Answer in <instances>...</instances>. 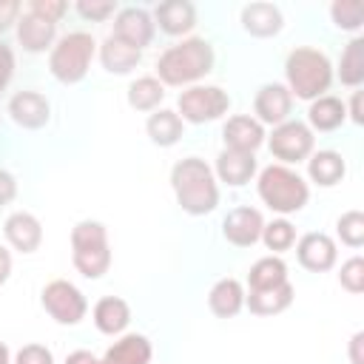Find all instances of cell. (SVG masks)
<instances>
[{
    "label": "cell",
    "instance_id": "cell-12",
    "mask_svg": "<svg viewBox=\"0 0 364 364\" xmlns=\"http://www.w3.org/2000/svg\"><path fill=\"white\" fill-rule=\"evenodd\" d=\"M290 108H293V97L287 91V85H279V82H267L256 91V100H253V111H256V119L262 125H282L287 122L290 117Z\"/></svg>",
    "mask_w": 364,
    "mask_h": 364
},
{
    "label": "cell",
    "instance_id": "cell-24",
    "mask_svg": "<svg viewBox=\"0 0 364 364\" xmlns=\"http://www.w3.org/2000/svg\"><path fill=\"white\" fill-rule=\"evenodd\" d=\"M139 60H142V51L117 40L114 34L100 46V63L108 74H131L139 65Z\"/></svg>",
    "mask_w": 364,
    "mask_h": 364
},
{
    "label": "cell",
    "instance_id": "cell-19",
    "mask_svg": "<svg viewBox=\"0 0 364 364\" xmlns=\"http://www.w3.org/2000/svg\"><path fill=\"white\" fill-rule=\"evenodd\" d=\"M154 17H156L159 28H162L165 34H171V37L188 34V31L196 26V9H193V3H188V0H165V3L156 6Z\"/></svg>",
    "mask_w": 364,
    "mask_h": 364
},
{
    "label": "cell",
    "instance_id": "cell-40",
    "mask_svg": "<svg viewBox=\"0 0 364 364\" xmlns=\"http://www.w3.org/2000/svg\"><path fill=\"white\" fill-rule=\"evenodd\" d=\"M17 20H20V3L17 0H0V31H6Z\"/></svg>",
    "mask_w": 364,
    "mask_h": 364
},
{
    "label": "cell",
    "instance_id": "cell-4",
    "mask_svg": "<svg viewBox=\"0 0 364 364\" xmlns=\"http://www.w3.org/2000/svg\"><path fill=\"white\" fill-rule=\"evenodd\" d=\"M256 188H259V199L276 213H296L310 199L307 182L287 165H267L259 173Z\"/></svg>",
    "mask_w": 364,
    "mask_h": 364
},
{
    "label": "cell",
    "instance_id": "cell-29",
    "mask_svg": "<svg viewBox=\"0 0 364 364\" xmlns=\"http://www.w3.org/2000/svg\"><path fill=\"white\" fill-rule=\"evenodd\" d=\"M287 282V264L279 256H264L259 259L250 273H247V287L250 290H270Z\"/></svg>",
    "mask_w": 364,
    "mask_h": 364
},
{
    "label": "cell",
    "instance_id": "cell-1",
    "mask_svg": "<svg viewBox=\"0 0 364 364\" xmlns=\"http://www.w3.org/2000/svg\"><path fill=\"white\" fill-rule=\"evenodd\" d=\"M171 188L176 202L191 216H205L219 205V185L210 165L199 156H185L171 168Z\"/></svg>",
    "mask_w": 364,
    "mask_h": 364
},
{
    "label": "cell",
    "instance_id": "cell-46",
    "mask_svg": "<svg viewBox=\"0 0 364 364\" xmlns=\"http://www.w3.org/2000/svg\"><path fill=\"white\" fill-rule=\"evenodd\" d=\"M0 364H9V347L0 341Z\"/></svg>",
    "mask_w": 364,
    "mask_h": 364
},
{
    "label": "cell",
    "instance_id": "cell-30",
    "mask_svg": "<svg viewBox=\"0 0 364 364\" xmlns=\"http://www.w3.org/2000/svg\"><path fill=\"white\" fill-rule=\"evenodd\" d=\"M338 80H341V85H350V88H358L364 82V40L361 37H353L347 43V48L341 51Z\"/></svg>",
    "mask_w": 364,
    "mask_h": 364
},
{
    "label": "cell",
    "instance_id": "cell-21",
    "mask_svg": "<svg viewBox=\"0 0 364 364\" xmlns=\"http://www.w3.org/2000/svg\"><path fill=\"white\" fill-rule=\"evenodd\" d=\"M151 355H154L151 341L139 333H128L105 350L102 364H151Z\"/></svg>",
    "mask_w": 364,
    "mask_h": 364
},
{
    "label": "cell",
    "instance_id": "cell-25",
    "mask_svg": "<svg viewBox=\"0 0 364 364\" xmlns=\"http://www.w3.org/2000/svg\"><path fill=\"white\" fill-rule=\"evenodd\" d=\"M245 304L256 316H276L293 304V284L284 282L270 290H250V293H245Z\"/></svg>",
    "mask_w": 364,
    "mask_h": 364
},
{
    "label": "cell",
    "instance_id": "cell-9",
    "mask_svg": "<svg viewBox=\"0 0 364 364\" xmlns=\"http://www.w3.org/2000/svg\"><path fill=\"white\" fill-rule=\"evenodd\" d=\"M313 131L310 125L299 122V119H287L282 125L273 128V134L267 136V148L270 154L279 159V165H293V162H301L313 154Z\"/></svg>",
    "mask_w": 364,
    "mask_h": 364
},
{
    "label": "cell",
    "instance_id": "cell-2",
    "mask_svg": "<svg viewBox=\"0 0 364 364\" xmlns=\"http://www.w3.org/2000/svg\"><path fill=\"white\" fill-rule=\"evenodd\" d=\"M213 68V46L202 37H188L165 48L156 60V74L162 85H191Z\"/></svg>",
    "mask_w": 364,
    "mask_h": 364
},
{
    "label": "cell",
    "instance_id": "cell-10",
    "mask_svg": "<svg viewBox=\"0 0 364 364\" xmlns=\"http://www.w3.org/2000/svg\"><path fill=\"white\" fill-rule=\"evenodd\" d=\"M262 228H264V219L256 208H233L225 219H222V236L236 245V247H250L262 239Z\"/></svg>",
    "mask_w": 364,
    "mask_h": 364
},
{
    "label": "cell",
    "instance_id": "cell-37",
    "mask_svg": "<svg viewBox=\"0 0 364 364\" xmlns=\"http://www.w3.org/2000/svg\"><path fill=\"white\" fill-rule=\"evenodd\" d=\"M28 11H34V14H40V17H46V20L57 23V20L68 11V6H65L63 0H31Z\"/></svg>",
    "mask_w": 364,
    "mask_h": 364
},
{
    "label": "cell",
    "instance_id": "cell-17",
    "mask_svg": "<svg viewBox=\"0 0 364 364\" xmlns=\"http://www.w3.org/2000/svg\"><path fill=\"white\" fill-rule=\"evenodd\" d=\"M54 37H57V23L40 17L34 11H23V17L17 20V40L31 54H40L48 46H54Z\"/></svg>",
    "mask_w": 364,
    "mask_h": 364
},
{
    "label": "cell",
    "instance_id": "cell-18",
    "mask_svg": "<svg viewBox=\"0 0 364 364\" xmlns=\"http://www.w3.org/2000/svg\"><path fill=\"white\" fill-rule=\"evenodd\" d=\"M256 173V156L253 154H245V151H230L225 148L219 156H216V176L219 182L230 185V188H242L253 179Z\"/></svg>",
    "mask_w": 364,
    "mask_h": 364
},
{
    "label": "cell",
    "instance_id": "cell-11",
    "mask_svg": "<svg viewBox=\"0 0 364 364\" xmlns=\"http://www.w3.org/2000/svg\"><path fill=\"white\" fill-rule=\"evenodd\" d=\"M154 26H156V23H154V17H151L145 9L128 6V9H119V11H117L114 37L142 51V48L154 40Z\"/></svg>",
    "mask_w": 364,
    "mask_h": 364
},
{
    "label": "cell",
    "instance_id": "cell-39",
    "mask_svg": "<svg viewBox=\"0 0 364 364\" xmlns=\"http://www.w3.org/2000/svg\"><path fill=\"white\" fill-rule=\"evenodd\" d=\"M11 77H14V51L6 43H0V94L9 88Z\"/></svg>",
    "mask_w": 364,
    "mask_h": 364
},
{
    "label": "cell",
    "instance_id": "cell-45",
    "mask_svg": "<svg viewBox=\"0 0 364 364\" xmlns=\"http://www.w3.org/2000/svg\"><path fill=\"white\" fill-rule=\"evenodd\" d=\"M9 273H11V253L0 245V284H6Z\"/></svg>",
    "mask_w": 364,
    "mask_h": 364
},
{
    "label": "cell",
    "instance_id": "cell-8",
    "mask_svg": "<svg viewBox=\"0 0 364 364\" xmlns=\"http://www.w3.org/2000/svg\"><path fill=\"white\" fill-rule=\"evenodd\" d=\"M228 108H230V97L219 85H191L188 91L179 94V114L185 122L193 125L213 122L222 114H228Z\"/></svg>",
    "mask_w": 364,
    "mask_h": 364
},
{
    "label": "cell",
    "instance_id": "cell-34",
    "mask_svg": "<svg viewBox=\"0 0 364 364\" xmlns=\"http://www.w3.org/2000/svg\"><path fill=\"white\" fill-rule=\"evenodd\" d=\"M336 230H338V239L347 247H361L364 245V213L361 210L341 213L338 222H336Z\"/></svg>",
    "mask_w": 364,
    "mask_h": 364
},
{
    "label": "cell",
    "instance_id": "cell-6",
    "mask_svg": "<svg viewBox=\"0 0 364 364\" xmlns=\"http://www.w3.org/2000/svg\"><path fill=\"white\" fill-rule=\"evenodd\" d=\"M94 46H97L94 37L85 34V31L65 34L51 48V57H48V68H51L54 80H60L65 85L80 82L88 74V65H91V57H94Z\"/></svg>",
    "mask_w": 364,
    "mask_h": 364
},
{
    "label": "cell",
    "instance_id": "cell-42",
    "mask_svg": "<svg viewBox=\"0 0 364 364\" xmlns=\"http://www.w3.org/2000/svg\"><path fill=\"white\" fill-rule=\"evenodd\" d=\"M361 347H364V333H355V336L350 338V361H353V364H364Z\"/></svg>",
    "mask_w": 364,
    "mask_h": 364
},
{
    "label": "cell",
    "instance_id": "cell-20",
    "mask_svg": "<svg viewBox=\"0 0 364 364\" xmlns=\"http://www.w3.org/2000/svg\"><path fill=\"white\" fill-rule=\"evenodd\" d=\"M208 307L219 318H233L245 307V287L239 279H219L208 293Z\"/></svg>",
    "mask_w": 364,
    "mask_h": 364
},
{
    "label": "cell",
    "instance_id": "cell-26",
    "mask_svg": "<svg viewBox=\"0 0 364 364\" xmlns=\"http://www.w3.org/2000/svg\"><path fill=\"white\" fill-rule=\"evenodd\" d=\"M145 131H148V136H151L154 145H159V148H171V145H176V142L182 139L185 125H182V117H179L176 111L159 108V111H154V114L148 117Z\"/></svg>",
    "mask_w": 364,
    "mask_h": 364
},
{
    "label": "cell",
    "instance_id": "cell-35",
    "mask_svg": "<svg viewBox=\"0 0 364 364\" xmlns=\"http://www.w3.org/2000/svg\"><path fill=\"white\" fill-rule=\"evenodd\" d=\"M338 282H341V287H344L347 293L358 296V293L364 290V259H361V256H353V259H347V262L341 264Z\"/></svg>",
    "mask_w": 364,
    "mask_h": 364
},
{
    "label": "cell",
    "instance_id": "cell-44",
    "mask_svg": "<svg viewBox=\"0 0 364 364\" xmlns=\"http://www.w3.org/2000/svg\"><path fill=\"white\" fill-rule=\"evenodd\" d=\"M350 119H353L355 125L364 122V114H361V91H355L353 100H350Z\"/></svg>",
    "mask_w": 364,
    "mask_h": 364
},
{
    "label": "cell",
    "instance_id": "cell-7",
    "mask_svg": "<svg viewBox=\"0 0 364 364\" xmlns=\"http://www.w3.org/2000/svg\"><path fill=\"white\" fill-rule=\"evenodd\" d=\"M40 301H43V310L57 321V324H65V327H74L85 318L88 313V301L85 296L65 279H54L43 287L40 293Z\"/></svg>",
    "mask_w": 364,
    "mask_h": 364
},
{
    "label": "cell",
    "instance_id": "cell-15",
    "mask_svg": "<svg viewBox=\"0 0 364 364\" xmlns=\"http://www.w3.org/2000/svg\"><path fill=\"white\" fill-rule=\"evenodd\" d=\"M222 139H225V148L230 151H245V154H253L262 142H264V125L247 114H236L225 122L222 128Z\"/></svg>",
    "mask_w": 364,
    "mask_h": 364
},
{
    "label": "cell",
    "instance_id": "cell-13",
    "mask_svg": "<svg viewBox=\"0 0 364 364\" xmlns=\"http://www.w3.org/2000/svg\"><path fill=\"white\" fill-rule=\"evenodd\" d=\"M296 256H299V264L310 273H327L333 264H336V242L327 236V233H304L296 245Z\"/></svg>",
    "mask_w": 364,
    "mask_h": 364
},
{
    "label": "cell",
    "instance_id": "cell-36",
    "mask_svg": "<svg viewBox=\"0 0 364 364\" xmlns=\"http://www.w3.org/2000/svg\"><path fill=\"white\" fill-rule=\"evenodd\" d=\"M74 9H77L80 17L94 20V23H102V20H108L117 11V3H111V0H80Z\"/></svg>",
    "mask_w": 364,
    "mask_h": 364
},
{
    "label": "cell",
    "instance_id": "cell-22",
    "mask_svg": "<svg viewBox=\"0 0 364 364\" xmlns=\"http://www.w3.org/2000/svg\"><path fill=\"white\" fill-rule=\"evenodd\" d=\"M94 324L105 336H119L131 324V307L119 296H105L94 304Z\"/></svg>",
    "mask_w": 364,
    "mask_h": 364
},
{
    "label": "cell",
    "instance_id": "cell-16",
    "mask_svg": "<svg viewBox=\"0 0 364 364\" xmlns=\"http://www.w3.org/2000/svg\"><path fill=\"white\" fill-rule=\"evenodd\" d=\"M3 233H6V242L14 250H20V253H34L40 247V242H43V225H40V219L31 216V213H26V210L11 213L6 219V225H3Z\"/></svg>",
    "mask_w": 364,
    "mask_h": 364
},
{
    "label": "cell",
    "instance_id": "cell-32",
    "mask_svg": "<svg viewBox=\"0 0 364 364\" xmlns=\"http://www.w3.org/2000/svg\"><path fill=\"white\" fill-rule=\"evenodd\" d=\"M262 242L267 250L273 253H284L296 245V228L287 222V219H273L270 225L262 228Z\"/></svg>",
    "mask_w": 364,
    "mask_h": 364
},
{
    "label": "cell",
    "instance_id": "cell-27",
    "mask_svg": "<svg viewBox=\"0 0 364 364\" xmlns=\"http://www.w3.org/2000/svg\"><path fill=\"white\" fill-rule=\"evenodd\" d=\"M307 173L316 185L321 188H333L344 179L347 173V165H344V156L336 154V151H318L307 159Z\"/></svg>",
    "mask_w": 364,
    "mask_h": 364
},
{
    "label": "cell",
    "instance_id": "cell-23",
    "mask_svg": "<svg viewBox=\"0 0 364 364\" xmlns=\"http://www.w3.org/2000/svg\"><path fill=\"white\" fill-rule=\"evenodd\" d=\"M242 26L253 37H273L282 31L284 20L273 3H250L242 9Z\"/></svg>",
    "mask_w": 364,
    "mask_h": 364
},
{
    "label": "cell",
    "instance_id": "cell-5",
    "mask_svg": "<svg viewBox=\"0 0 364 364\" xmlns=\"http://www.w3.org/2000/svg\"><path fill=\"white\" fill-rule=\"evenodd\" d=\"M71 259L85 279H102L111 267V247L102 222L82 219L71 230Z\"/></svg>",
    "mask_w": 364,
    "mask_h": 364
},
{
    "label": "cell",
    "instance_id": "cell-31",
    "mask_svg": "<svg viewBox=\"0 0 364 364\" xmlns=\"http://www.w3.org/2000/svg\"><path fill=\"white\" fill-rule=\"evenodd\" d=\"M165 100V85L156 77H139L128 85V105L134 111H156Z\"/></svg>",
    "mask_w": 364,
    "mask_h": 364
},
{
    "label": "cell",
    "instance_id": "cell-33",
    "mask_svg": "<svg viewBox=\"0 0 364 364\" xmlns=\"http://www.w3.org/2000/svg\"><path fill=\"white\" fill-rule=\"evenodd\" d=\"M330 17L344 31H358L364 26V3L361 0H336L330 6Z\"/></svg>",
    "mask_w": 364,
    "mask_h": 364
},
{
    "label": "cell",
    "instance_id": "cell-38",
    "mask_svg": "<svg viewBox=\"0 0 364 364\" xmlns=\"http://www.w3.org/2000/svg\"><path fill=\"white\" fill-rule=\"evenodd\" d=\"M14 364H54V361H51V353L43 344H26L14 355Z\"/></svg>",
    "mask_w": 364,
    "mask_h": 364
},
{
    "label": "cell",
    "instance_id": "cell-14",
    "mask_svg": "<svg viewBox=\"0 0 364 364\" xmlns=\"http://www.w3.org/2000/svg\"><path fill=\"white\" fill-rule=\"evenodd\" d=\"M9 114L20 128H43L51 117V105L40 91H17L9 100Z\"/></svg>",
    "mask_w": 364,
    "mask_h": 364
},
{
    "label": "cell",
    "instance_id": "cell-41",
    "mask_svg": "<svg viewBox=\"0 0 364 364\" xmlns=\"http://www.w3.org/2000/svg\"><path fill=\"white\" fill-rule=\"evenodd\" d=\"M14 196H17V182H14V176L9 171L0 168V208L9 205Z\"/></svg>",
    "mask_w": 364,
    "mask_h": 364
},
{
    "label": "cell",
    "instance_id": "cell-28",
    "mask_svg": "<svg viewBox=\"0 0 364 364\" xmlns=\"http://www.w3.org/2000/svg\"><path fill=\"white\" fill-rule=\"evenodd\" d=\"M307 119L316 131H336L344 119H347V108L338 97H318L310 102V111H307Z\"/></svg>",
    "mask_w": 364,
    "mask_h": 364
},
{
    "label": "cell",
    "instance_id": "cell-3",
    "mask_svg": "<svg viewBox=\"0 0 364 364\" xmlns=\"http://www.w3.org/2000/svg\"><path fill=\"white\" fill-rule=\"evenodd\" d=\"M284 77H287V91L290 97L296 94L299 100H318L324 91H330L333 82V65L324 51L318 48H293L284 63Z\"/></svg>",
    "mask_w": 364,
    "mask_h": 364
},
{
    "label": "cell",
    "instance_id": "cell-43",
    "mask_svg": "<svg viewBox=\"0 0 364 364\" xmlns=\"http://www.w3.org/2000/svg\"><path fill=\"white\" fill-rule=\"evenodd\" d=\"M65 364H102L100 358H94L88 350H74L68 358H65Z\"/></svg>",
    "mask_w": 364,
    "mask_h": 364
}]
</instances>
